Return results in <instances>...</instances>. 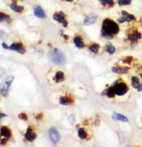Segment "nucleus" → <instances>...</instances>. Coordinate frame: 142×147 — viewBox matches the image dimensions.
<instances>
[{
  "label": "nucleus",
  "instance_id": "nucleus-21",
  "mask_svg": "<svg viewBox=\"0 0 142 147\" xmlns=\"http://www.w3.org/2000/svg\"><path fill=\"white\" fill-rule=\"evenodd\" d=\"M131 84H132V86L134 87V88H135V89H137L138 87H139L140 84H141L139 78L137 77V76H133L131 78Z\"/></svg>",
  "mask_w": 142,
  "mask_h": 147
},
{
  "label": "nucleus",
  "instance_id": "nucleus-35",
  "mask_svg": "<svg viewBox=\"0 0 142 147\" xmlns=\"http://www.w3.org/2000/svg\"><path fill=\"white\" fill-rule=\"evenodd\" d=\"M137 91H142V83H141V84L139 86V87L137 88Z\"/></svg>",
  "mask_w": 142,
  "mask_h": 147
},
{
  "label": "nucleus",
  "instance_id": "nucleus-29",
  "mask_svg": "<svg viewBox=\"0 0 142 147\" xmlns=\"http://www.w3.org/2000/svg\"><path fill=\"white\" fill-rule=\"evenodd\" d=\"M18 118L20 119V120H22V121H28V115L25 113V112H22V113L19 114L18 115Z\"/></svg>",
  "mask_w": 142,
  "mask_h": 147
},
{
  "label": "nucleus",
  "instance_id": "nucleus-33",
  "mask_svg": "<svg viewBox=\"0 0 142 147\" xmlns=\"http://www.w3.org/2000/svg\"><path fill=\"white\" fill-rule=\"evenodd\" d=\"M62 25H63V26H64L65 28H66V27H67V26H68V22H67V21H66V20H65V22H64V23H63Z\"/></svg>",
  "mask_w": 142,
  "mask_h": 147
},
{
  "label": "nucleus",
  "instance_id": "nucleus-20",
  "mask_svg": "<svg viewBox=\"0 0 142 147\" xmlns=\"http://www.w3.org/2000/svg\"><path fill=\"white\" fill-rule=\"evenodd\" d=\"M112 119L114 121H125V123H127V121H128V118L127 117H125V116H123L121 114L116 113V112H114V113H113Z\"/></svg>",
  "mask_w": 142,
  "mask_h": 147
},
{
  "label": "nucleus",
  "instance_id": "nucleus-11",
  "mask_svg": "<svg viewBox=\"0 0 142 147\" xmlns=\"http://www.w3.org/2000/svg\"><path fill=\"white\" fill-rule=\"evenodd\" d=\"M53 19L58 22V23L63 24L65 21V13L64 11H56L53 14Z\"/></svg>",
  "mask_w": 142,
  "mask_h": 147
},
{
  "label": "nucleus",
  "instance_id": "nucleus-24",
  "mask_svg": "<svg viewBox=\"0 0 142 147\" xmlns=\"http://www.w3.org/2000/svg\"><path fill=\"white\" fill-rule=\"evenodd\" d=\"M105 51L108 53V54H114V53L116 52V48L113 46V44L107 43L105 46Z\"/></svg>",
  "mask_w": 142,
  "mask_h": 147
},
{
  "label": "nucleus",
  "instance_id": "nucleus-4",
  "mask_svg": "<svg viewBox=\"0 0 142 147\" xmlns=\"http://www.w3.org/2000/svg\"><path fill=\"white\" fill-rule=\"evenodd\" d=\"M14 77L13 76H9L7 79H6L5 83H4V86L1 87V95L3 97H7L9 94V91L11 89V84H12V81H13Z\"/></svg>",
  "mask_w": 142,
  "mask_h": 147
},
{
  "label": "nucleus",
  "instance_id": "nucleus-38",
  "mask_svg": "<svg viewBox=\"0 0 142 147\" xmlns=\"http://www.w3.org/2000/svg\"><path fill=\"white\" fill-rule=\"evenodd\" d=\"M140 77L142 78V73H140Z\"/></svg>",
  "mask_w": 142,
  "mask_h": 147
},
{
  "label": "nucleus",
  "instance_id": "nucleus-30",
  "mask_svg": "<svg viewBox=\"0 0 142 147\" xmlns=\"http://www.w3.org/2000/svg\"><path fill=\"white\" fill-rule=\"evenodd\" d=\"M68 121H69V123L71 124H74V123H75V116L74 115H70L69 116V118H68Z\"/></svg>",
  "mask_w": 142,
  "mask_h": 147
},
{
  "label": "nucleus",
  "instance_id": "nucleus-23",
  "mask_svg": "<svg viewBox=\"0 0 142 147\" xmlns=\"http://www.w3.org/2000/svg\"><path fill=\"white\" fill-rule=\"evenodd\" d=\"M78 136L80 139L85 140V139H87V132L85 131L84 128L80 127V128H78Z\"/></svg>",
  "mask_w": 142,
  "mask_h": 147
},
{
  "label": "nucleus",
  "instance_id": "nucleus-10",
  "mask_svg": "<svg viewBox=\"0 0 142 147\" xmlns=\"http://www.w3.org/2000/svg\"><path fill=\"white\" fill-rule=\"evenodd\" d=\"M33 13H34V15H35L36 17L41 18V19H45V18L46 17V14L45 11H44L43 9H42V7H40L39 5L34 6Z\"/></svg>",
  "mask_w": 142,
  "mask_h": 147
},
{
  "label": "nucleus",
  "instance_id": "nucleus-25",
  "mask_svg": "<svg viewBox=\"0 0 142 147\" xmlns=\"http://www.w3.org/2000/svg\"><path fill=\"white\" fill-rule=\"evenodd\" d=\"M115 96H116V92H115V89H114L113 86H111L106 89V97L113 99V98H115Z\"/></svg>",
  "mask_w": 142,
  "mask_h": 147
},
{
  "label": "nucleus",
  "instance_id": "nucleus-22",
  "mask_svg": "<svg viewBox=\"0 0 142 147\" xmlns=\"http://www.w3.org/2000/svg\"><path fill=\"white\" fill-rule=\"evenodd\" d=\"M99 1L103 7L113 8L114 6H115V1H114V0H99Z\"/></svg>",
  "mask_w": 142,
  "mask_h": 147
},
{
  "label": "nucleus",
  "instance_id": "nucleus-9",
  "mask_svg": "<svg viewBox=\"0 0 142 147\" xmlns=\"http://www.w3.org/2000/svg\"><path fill=\"white\" fill-rule=\"evenodd\" d=\"M9 49H11V51H14L16 52H19L21 53V54H24L25 52H26V49H25L23 44L22 43H18V42H14L12 43L11 46H9Z\"/></svg>",
  "mask_w": 142,
  "mask_h": 147
},
{
  "label": "nucleus",
  "instance_id": "nucleus-7",
  "mask_svg": "<svg viewBox=\"0 0 142 147\" xmlns=\"http://www.w3.org/2000/svg\"><path fill=\"white\" fill-rule=\"evenodd\" d=\"M36 138H37L36 132L33 130L32 126H28L27 128L26 132H25V139H26L28 142H32L36 140Z\"/></svg>",
  "mask_w": 142,
  "mask_h": 147
},
{
  "label": "nucleus",
  "instance_id": "nucleus-28",
  "mask_svg": "<svg viewBox=\"0 0 142 147\" xmlns=\"http://www.w3.org/2000/svg\"><path fill=\"white\" fill-rule=\"evenodd\" d=\"M133 60H134V58H133L132 56H127V57L122 58V62L125 65H130L132 62H133Z\"/></svg>",
  "mask_w": 142,
  "mask_h": 147
},
{
  "label": "nucleus",
  "instance_id": "nucleus-3",
  "mask_svg": "<svg viewBox=\"0 0 142 147\" xmlns=\"http://www.w3.org/2000/svg\"><path fill=\"white\" fill-rule=\"evenodd\" d=\"M113 87L115 89L116 94L118 96H123L128 92L129 87L127 84L124 82H120V81H115V83L113 84Z\"/></svg>",
  "mask_w": 142,
  "mask_h": 147
},
{
  "label": "nucleus",
  "instance_id": "nucleus-2",
  "mask_svg": "<svg viewBox=\"0 0 142 147\" xmlns=\"http://www.w3.org/2000/svg\"><path fill=\"white\" fill-rule=\"evenodd\" d=\"M48 56L52 63H54L55 65H63L65 63V56L64 55V53L56 48L52 49L51 51L48 52Z\"/></svg>",
  "mask_w": 142,
  "mask_h": 147
},
{
  "label": "nucleus",
  "instance_id": "nucleus-18",
  "mask_svg": "<svg viewBox=\"0 0 142 147\" xmlns=\"http://www.w3.org/2000/svg\"><path fill=\"white\" fill-rule=\"evenodd\" d=\"M100 49V44H98V43H92L88 47V51L91 53H95V54L99 53Z\"/></svg>",
  "mask_w": 142,
  "mask_h": 147
},
{
  "label": "nucleus",
  "instance_id": "nucleus-26",
  "mask_svg": "<svg viewBox=\"0 0 142 147\" xmlns=\"http://www.w3.org/2000/svg\"><path fill=\"white\" fill-rule=\"evenodd\" d=\"M0 21L9 23V22H11V16H9L8 14L4 13V12H0Z\"/></svg>",
  "mask_w": 142,
  "mask_h": 147
},
{
  "label": "nucleus",
  "instance_id": "nucleus-39",
  "mask_svg": "<svg viewBox=\"0 0 142 147\" xmlns=\"http://www.w3.org/2000/svg\"><path fill=\"white\" fill-rule=\"evenodd\" d=\"M15 1H16V0H15Z\"/></svg>",
  "mask_w": 142,
  "mask_h": 147
},
{
  "label": "nucleus",
  "instance_id": "nucleus-15",
  "mask_svg": "<svg viewBox=\"0 0 142 147\" xmlns=\"http://www.w3.org/2000/svg\"><path fill=\"white\" fill-rule=\"evenodd\" d=\"M59 102L62 105H70L71 104H73V98L67 96H61L59 99Z\"/></svg>",
  "mask_w": 142,
  "mask_h": 147
},
{
  "label": "nucleus",
  "instance_id": "nucleus-19",
  "mask_svg": "<svg viewBox=\"0 0 142 147\" xmlns=\"http://www.w3.org/2000/svg\"><path fill=\"white\" fill-rule=\"evenodd\" d=\"M53 80H54V82L56 83H62L63 81L65 80V73L63 72V71L59 70L57 71L54 75V78H53Z\"/></svg>",
  "mask_w": 142,
  "mask_h": 147
},
{
  "label": "nucleus",
  "instance_id": "nucleus-6",
  "mask_svg": "<svg viewBox=\"0 0 142 147\" xmlns=\"http://www.w3.org/2000/svg\"><path fill=\"white\" fill-rule=\"evenodd\" d=\"M135 19V15L130 14L129 12L125 11H121V16L118 19V23H124V22H127V23H130V22L134 21Z\"/></svg>",
  "mask_w": 142,
  "mask_h": 147
},
{
  "label": "nucleus",
  "instance_id": "nucleus-1",
  "mask_svg": "<svg viewBox=\"0 0 142 147\" xmlns=\"http://www.w3.org/2000/svg\"><path fill=\"white\" fill-rule=\"evenodd\" d=\"M119 32V26L116 21L106 18L102 24V36L106 39H112Z\"/></svg>",
  "mask_w": 142,
  "mask_h": 147
},
{
  "label": "nucleus",
  "instance_id": "nucleus-8",
  "mask_svg": "<svg viewBox=\"0 0 142 147\" xmlns=\"http://www.w3.org/2000/svg\"><path fill=\"white\" fill-rule=\"evenodd\" d=\"M127 38L132 43H137L138 40H140L142 38V33L140 32H137V30H134V32L128 34Z\"/></svg>",
  "mask_w": 142,
  "mask_h": 147
},
{
  "label": "nucleus",
  "instance_id": "nucleus-16",
  "mask_svg": "<svg viewBox=\"0 0 142 147\" xmlns=\"http://www.w3.org/2000/svg\"><path fill=\"white\" fill-rule=\"evenodd\" d=\"M9 8L13 11L17 12V13H22V12L24 11V6L19 5L15 2H11V4H9Z\"/></svg>",
  "mask_w": 142,
  "mask_h": 147
},
{
  "label": "nucleus",
  "instance_id": "nucleus-32",
  "mask_svg": "<svg viewBox=\"0 0 142 147\" xmlns=\"http://www.w3.org/2000/svg\"><path fill=\"white\" fill-rule=\"evenodd\" d=\"M2 48L3 49H9V47L7 46V44L6 43H2Z\"/></svg>",
  "mask_w": 142,
  "mask_h": 147
},
{
  "label": "nucleus",
  "instance_id": "nucleus-14",
  "mask_svg": "<svg viewBox=\"0 0 142 147\" xmlns=\"http://www.w3.org/2000/svg\"><path fill=\"white\" fill-rule=\"evenodd\" d=\"M73 42H74V45L77 47L78 49H83L85 47V44L83 42V38L81 37V35H76L73 38Z\"/></svg>",
  "mask_w": 142,
  "mask_h": 147
},
{
  "label": "nucleus",
  "instance_id": "nucleus-37",
  "mask_svg": "<svg viewBox=\"0 0 142 147\" xmlns=\"http://www.w3.org/2000/svg\"><path fill=\"white\" fill-rule=\"evenodd\" d=\"M3 117H6V115H5V114H3V113H1V119H2Z\"/></svg>",
  "mask_w": 142,
  "mask_h": 147
},
{
  "label": "nucleus",
  "instance_id": "nucleus-17",
  "mask_svg": "<svg viewBox=\"0 0 142 147\" xmlns=\"http://www.w3.org/2000/svg\"><path fill=\"white\" fill-rule=\"evenodd\" d=\"M112 71L115 73H118V74H126L129 71V67H125V65H123V67H113Z\"/></svg>",
  "mask_w": 142,
  "mask_h": 147
},
{
  "label": "nucleus",
  "instance_id": "nucleus-12",
  "mask_svg": "<svg viewBox=\"0 0 142 147\" xmlns=\"http://www.w3.org/2000/svg\"><path fill=\"white\" fill-rule=\"evenodd\" d=\"M0 134H1V136L4 137L5 139H9V138H11L12 136L11 130L9 129L8 126H5V125H2L1 128H0Z\"/></svg>",
  "mask_w": 142,
  "mask_h": 147
},
{
  "label": "nucleus",
  "instance_id": "nucleus-31",
  "mask_svg": "<svg viewBox=\"0 0 142 147\" xmlns=\"http://www.w3.org/2000/svg\"><path fill=\"white\" fill-rule=\"evenodd\" d=\"M35 118H36V120H37V121L42 120V118H43V114H42V113L37 114V115H35Z\"/></svg>",
  "mask_w": 142,
  "mask_h": 147
},
{
  "label": "nucleus",
  "instance_id": "nucleus-5",
  "mask_svg": "<svg viewBox=\"0 0 142 147\" xmlns=\"http://www.w3.org/2000/svg\"><path fill=\"white\" fill-rule=\"evenodd\" d=\"M49 139L51 140L52 143H58L61 140V135H60L59 131L56 129L55 127H50L48 130Z\"/></svg>",
  "mask_w": 142,
  "mask_h": 147
},
{
  "label": "nucleus",
  "instance_id": "nucleus-27",
  "mask_svg": "<svg viewBox=\"0 0 142 147\" xmlns=\"http://www.w3.org/2000/svg\"><path fill=\"white\" fill-rule=\"evenodd\" d=\"M132 3V0H118V6H127Z\"/></svg>",
  "mask_w": 142,
  "mask_h": 147
},
{
  "label": "nucleus",
  "instance_id": "nucleus-34",
  "mask_svg": "<svg viewBox=\"0 0 142 147\" xmlns=\"http://www.w3.org/2000/svg\"><path fill=\"white\" fill-rule=\"evenodd\" d=\"M4 144H6V140H1V145H4Z\"/></svg>",
  "mask_w": 142,
  "mask_h": 147
},
{
  "label": "nucleus",
  "instance_id": "nucleus-36",
  "mask_svg": "<svg viewBox=\"0 0 142 147\" xmlns=\"http://www.w3.org/2000/svg\"><path fill=\"white\" fill-rule=\"evenodd\" d=\"M65 1H66V2H73L74 0H65Z\"/></svg>",
  "mask_w": 142,
  "mask_h": 147
},
{
  "label": "nucleus",
  "instance_id": "nucleus-13",
  "mask_svg": "<svg viewBox=\"0 0 142 147\" xmlns=\"http://www.w3.org/2000/svg\"><path fill=\"white\" fill-rule=\"evenodd\" d=\"M97 20H98L97 15H94V14L87 15V16L85 17L84 20H83V25H84V26H89V25H92V24L96 23Z\"/></svg>",
  "mask_w": 142,
  "mask_h": 147
}]
</instances>
